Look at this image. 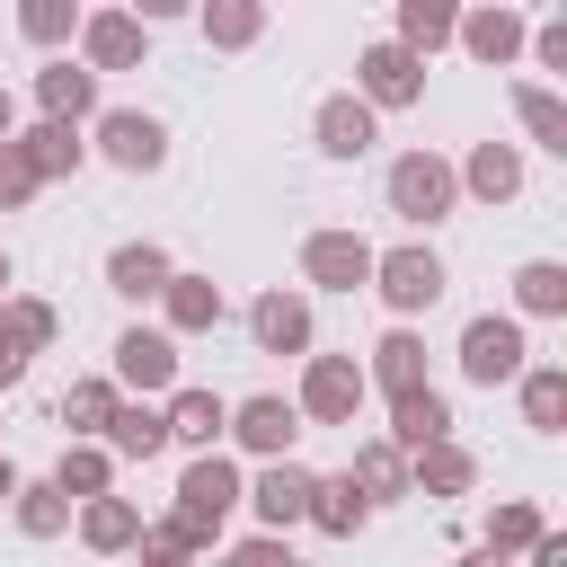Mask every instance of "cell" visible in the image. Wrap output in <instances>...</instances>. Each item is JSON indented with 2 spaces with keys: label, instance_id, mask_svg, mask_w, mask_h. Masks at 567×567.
I'll use <instances>...</instances> for the list:
<instances>
[{
  "label": "cell",
  "instance_id": "6da1fadb",
  "mask_svg": "<svg viewBox=\"0 0 567 567\" xmlns=\"http://www.w3.org/2000/svg\"><path fill=\"white\" fill-rule=\"evenodd\" d=\"M381 195H390V213H399L408 230H434V221L461 204V168L434 159V151H399L390 177H381Z\"/></svg>",
  "mask_w": 567,
  "mask_h": 567
},
{
  "label": "cell",
  "instance_id": "7a4b0ae2",
  "mask_svg": "<svg viewBox=\"0 0 567 567\" xmlns=\"http://www.w3.org/2000/svg\"><path fill=\"white\" fill-rule=\"evenodd\" d=\"M443 284H452V275H443V257H434V248H416V239H408V248H390V257H372V292H381L399 319L434 310V301H443Z\"/></svg>",
  "mask_w": 567,
  "mask_h": 567
},
{
  "label": "cell",
  "instance_id": "3957f363",
  "mask_svg": "<svg viewBox=\"0 0 567 567\" xmlns=\"http://www.w3.org/2000/svg\"><path fill=\"white\" fill-rule=\"evenodd\" d=\"M363 390H372V381H363V363H354V354H310V372H301V399H292V408H301L310 425H354Z\"/></svg>",
  "mask_w": 567,
  "mask_h": 567
},
{
  "label": "cell",
  "instance_id": "277c9868",
  "mask_svg": "<svg viewBox=\"0 0 567 567\" xmlns=\"http://www.w3.org/2000/svg\"><path fill=\"white\" fill-rule=\"evenodd\" d=\"M354 89L372 97V106H416L425 97V53L416 44H363V62H354Z\"/></svg>",
  "mask_w": 567,
  "mask_h": 567
},
{
  "label": "cell",
  "instance_id": "5b68a950",
  "mask_svg": "<svg viewBox=\"0 0 567 567\" xmlns=\"http://www.w3.org/2000/svg\"><path fill=\"white\" fill-rule=\"evenodd\" d=\"M97 151H106L124 177H151V168L168 159V124L142 115V106H106V115H97Z\"/></svg>",
  "mask_w": 567,
  "mask_h": 567
},
{
  "label": "cell",
  "instance_id": "8992f818",
  "mask_svg": "<svg viewBox=\"0 0 567 567\" xmlns=\"http://www.w3.org/2000/svg\"><path fill=\"white\" fill-rule=\"evenodd\" d=\"M523 354H532V346H523V319H496V310H487V319H470V328H461V372H470L478 390L514 381V372H523Z\"/></svg>",
  "mask_w": 567,
  "mask_h": 567
},
{
  "label": "cell",
  "instance_id": "52a82bcc",
  "mask_svg": "<svg viewBox=\"0 0 567 567\" xmlns=\"http://www.w3.org/2000/svg\"><path fill=\"white\" fill-rule=\"evenodd\" d=\"M230 505H239V470H230V461H221V452L204 443V452L186 461V478H177V514H186V523H195V532L213 540Z\"/></svg>",
  "mask_w": 567,
  "mask_h": 567
},
{
  "label": "cell",
  "instance_id": "ba28073f",
  "mask_svg": "<svg viewBox=\"0 0 567 567\" xmlns=\"http://www.w3.org/2000/svg\"><path fill=\"white\" fill-rule=\"evenodd\" d=\"M310 133H319V151H328V159H363V151L381 142V106H372L363 89H337V97H319Z\"/></svg>",
  "mask_w": 567,
  "mask_h": 567
},
{
  "label": "cell",
  "instance_id": "9c48e42d",
  "mask_svg": "<svg viewBox=\"0 0 567 567\" xmlns=\"http://www.w3.org/2000/svg\"><path fill=\"white\" fill-rule=\"evenodd\" d=\"M301 275L319 292H354V284H372V239L363 230H310L301 239Z\"/></svg>",
  "mask_w": 567,
  "mask_h": 567
},
{
  "label": "cell",
  "instance_id": "30bf717a",
  "mask_svg": "<svg viewBox=\"0 0 567 567\" xmlns=\"http://www.w3.org/2000/svg\"><path fill=\"white\" fill-rule=\"evenodd\" d=\"M248 505H257V523L266 532H292L301 514H310V470L292 461V452H266V470H257V487H239Z\"/></svg>",
  "mask_w": 567,
  "mask_h": 567
},
{
  "label": "cell",
  "instance_id": "8fae6325",
  "mask_svg": "<svg viewBox=\"0 0 567 567\" xmlns=\"http://www.w3.org/2000/svg\"><path fill=\"white\" fill-rule=\"evenodd\" d=\"M80 53H89V71H133L151 53V27L133 9H97V18H80Z\"/></svg>",
  "mask_w": 567,
  "mask_h": 567
},
{
  "label": "cell",
  "instance_id": "7c38bea8",
  "mask_svg": "<svg viewBox=\"0 0 567 567\" xmlns=\"http://www.w3.org/2000/svg\"><path fill=\"white\" fill-rule=\"evenodd\" d=\"M452 35H461V53H478L487 71H505L523 53V9L514 0H478L470 18H452Z\"/></svg>",
  "mask_w": 567,
  "mask_h": 567
},
{
  "label": "cell",
  "instance_id": "4fadbf2b",
  "mask_svg": "<svg viewBox=\"0 0 567 567\" xmlns=\"http://www.w3.org/2000/svg\"><path fill=\"white\" fill-rule=\"evenodd\" d=\"M248 337H257V354H310V301L301 292H257L248 301Z\"/></svg>",
  "mask_w": 567,
  "mask_h": 567
},
{
  "label": "cell",
  "instance_id": "5bb4252c",
  "mask_svg": "<svg viewBox=\"0 0 567 567\" xmlns=\"http://www.w3.org/2000/svg\"><path fill=\"white\" fill-rule=\"evenodd\" d=\"M177 381V337L168 328H124L115 337V390H168Z\"/></svg>",
  "mask_w": 567,
  "mask_h": 567
},
{
  "label": "cell",
  "instance_id": "9a60e30c",
  "mask_svg": "<svg viewBox=\"0 0 567 567\" xmlns=\"http://www.w3.org/2000/svg\"><path fill=\"white\" fill-rule=\"evenodd\" d=\"M221 434H239V452H257V461H266V452H292L301 408H292V399H275V390H257V399H239V408H230V425H221Z\"/></svg>",
  "mask_w": 567,
  "mask_h": 567
},
{
  "label": "cell",
  "instance_id": "2e32d148",
  "mask_svg": "<svg viewBox=\"0 0 567 567\" xmlns=\"http://www.w3.org/2000/svg\"><path fill=\"white\" fill-rule=\"evenodd\" d=\"M97 434H106V452H115V461H159V452H168V416L151 408V390L115 399V416H106Z\"/></svg>",
  "mask_w": 567,
  "mask_h": 567
},
{
  "label": "cell",
  "instance_id": "e0dca14e",
  "mask_svg": "<svg viewBox=\"0 0 567 567\" xmlns=\"http://www.w3.org/2000/svg\"><path fill=\"white\" fill-rule=\"evenodd\" d=\"M159 416H168V443H195V452H204V443H221L230 399H221V390H195V381H168V408H159Z\"/></svg>",
  "mask_w": 567,
  "mask_h": 567
},
{
  "label": "cell",
  "instance_id": "ac0fdd59",
  "mask_svg": "<svg viewBox=\"0 0 567 567\" xmlns=\"http://www.w3.org/2000/svg\"><path fill=\"white\" fill-rule=\"evenodd\" d=\"M434 434H452V399H443L434 381L390 390V443H399V452H416V443H434Z\"/></svg>",
  "mask_w": 567,
  "mask_h": 567
},
{
  "label": "cell",
  "instance_id": "d6986e66",
  "mask_svg": "<svg viewBox=\"0 0 567 567\" xmlns=\"http://www.w3.org/2000/svg\"><path fill=\"white\" fill-rule=\"evenodd\" d=\"M470 478H478V461H470L452 434L416 443V461H408V496H470Z\"/></svg>",
  "mask_w": 567,
  "mask_h": 567
},
{
  "label": "cell",
  "instance_id": "ffe728a7",
  "mask_svg": "<svg viewBox=\"0 0 567 567\" xmlns=\"http://www.w3.org/2000/svg\"><path fill=\"white\" fill-rule=\"evenodd\" d=\"M363 514H372V496L354 487V470H346V478H310V514H301V523H319L328 540H354Z\"/></svg>",
  "mask_w": 567,
  "mask_h": 567
},
{
  "label": "cell",
  "instance_id": "44dd1931",
  "mask_svg": "<svg viewBox=\"0 0 567 567\" xmlns=\"http://www.w3.org/2000/svg\"><path fill=\"white\" fill-rule=\"evenodd\" d=\"M159 301H168V328H177V337H195V328H221V284H213V275H177V266H168Z\"/></svg>",
  "mask_w": 567,
  "mask_h": 567
},
{
  "label": "cell",
  "instance_id": "7402d4cb",
  "mask_svg": "<svg viewBox=\"0 0 567 567\" xmlns=\"http://www.w3.org/2000/svg\"><path fill=\"white\" fill-rule=\"evenodd\" d=\"M27 142V159H35V177H71L80 159H89V142H80V115H44L35 133H18Z\"/></svg>",
  "mask_w": 567,
  "mask_h": 567
},
{
  "label": "cell",
  "instance_id": "603a6c76",
  "mask_svg": "<svg viewBox=\"0 0 567 567\" xmlns=\"http://www.w3.org/2000/svg\"><path fill=\"white\" fill-rule=\"evenodd\" d=\"M461 186H470L478 204L523 195V151H514V142H478V151H470V168H461Z\"/></svg>",
  "mask_w": 567,
  "mask_h": 567
},
{
  "label": "cell",
  "instance_id": "cb8c5ba5",
  "mask_svg": "<svg viewBox=\"0 0 567 567\" xmlns=\"http://www.w3.org/2000/svg\"><path fill=\"white\" fill-rule=\"evenodd\" d=\"M168 284V248H151V239H124L115 257H106V292H124V301H151Z\"/></svg>",
  "mask_w": 567,
  "mask_h": 567
},
{
  "label": "cell",
  "instance_id": "d4e9b609",
  "mask_svg": "<svg viewBox=\"0 0 567 567\" xmlns=\"http://www.w3.org/2000/svg\"><path fill=\"white\" fill-rule=\"evenodd\" d=\"M514 390H523V425H532V434H558V425H567V372H558V363H523Z\"/></svg>",
  "mask_w": 567,
  "mask_h": 567
},
{
  "label": "cell",
  "instance_id": "484cf974",
  "mask_svg": "<svg viewBox=\"0 0 567 567\" xmlns=\"http://www.w3.org/2000/svg\"><path fill=\"white\" fill-rule=\"evenodd\" d=\"M195 18H204V44L221 53H248L266 35V0H195Z\"/></svg>",
  "mask_w": 567,
  "mask_h": 567
},
{
  "label": "cell",
  "instance_id": "4316f807",
  "mask_svg": "<svg viewBox=\"0 0 567 567\" xmlns=\"http://www.w3.org/2000/svg\"><path fill=\"white\" fill-rule=\"evenodd\" d=\"M35 106L44 115H89L97 106V71L89 62H44L35 71Z\"/></svg>",
  "mask_w": 567,
  "mask_h": 567
},
{
  "label": "cell",
  "instance_id": "83f0119b",
  "mask_svg": "<svg viewBox=\"0 0 567 567\" xmlns=\"http://www.w3.org/2000/svg\"><path fill=\"white\" fill-rule=\"evenodd\" d=\"M354 487H363L372 505H390V496H408V452H399L390 434H372V443H354Z\"/></svg>",
  "mask_w": 567,
  "mask_h": 567
},
{
  "label": "cell",
  "instance_id": "f1b7e54d",
  "mask_svg": "<svg viewBox=\"0 0 567 567\" xmlns=\"http://www.w3.org/2000/svg\"><path fill=\"white\" fill-rule=\"evenodd\" d=\"M363 381H381V390H408V381H425V337H416V328H390V337L372 346Z\"/></svg>",
  "mask_w": 567,
  "mask_h": 567
},
{
  "label": "cell",
  "instance_id": "f546056e",
  "mask_svg": "<svg viewBox=\"0 0 567 567\" xmlns=\"http://www.w3.org/2000/svg\"><path fill=\"white\" fill-rule=\"evenodd\" d=\"M133 532H142V514H133L124 496H106V487L80 496V540H89V549H133Z\"/></svg>",
  "mask_w": 567,
  "mask_h": 567
},
{
  "label": "cell",
  "instance_id": "4dcf8cb0",
  "mask_svg": "<svg viewBox=\"0 0 567 567\" xmlns=\"http://www.w3.org/2000/svg\"><path fill=\"white\" fill-rule=\"evenodd\" d=\"M514 115H523V133H532L540 151H567V106H558V89L523 80V89H514Z\"/></svg>",
  "mask_w": 567,
  "mask_h": 567
},
{
  "label": "cell",
  "instance_id": "1f68e13d",
  "mask_svg": "<svg viewBox=\"0 0 567 567\" xmlns=\"http://www.w3.org/2000/svg\"><path fill=\"white\" fill-rule=\"evenodd\" d=\"M514 301H523L532 319H558V310H567V266H558V257H532V266L514 275Z\"/></svg>",
  "mask_w": 567,
  "mask_h": 567
},
{
  "label": "cell",
  "instance_id": "d6a6232c",
  "mask_svg": "<svg viewBox=\"0 0 567 567\" xmlns=\"http://www.w3.org/2000/svg\"><path fill=\"white\" fill-rule=\"evenodd\" d=\"M106 478H115V452H106V443H71V452L53 461V487H62V496H97Z\"/></svg>",
  "mask_w": 567,
  "mask_h": 567
},
{
  "label": "cell",
  "instance_id": "836d02e7",
  "mask_svg": "<svg viewBox=\"0 0 567 567\" xmlns=\"http://www.w3.org/2000/svg\"><path fill=\"white\" fill-rule=\"evenodd\" d=\"M9 496H18V532H27V540H53V532L71 523V496H62L53 478H35V487H9Z\"/></svg>",
  "mask_w": 567,
  "mask_h": 567
},
{
  "label": "cell",
  "instance_id": "e575fe53",
  "mask_svg": "<svg viewBox=\"0 0 567 567\" xmlns=\"http://www.w3.org/2000/svg\"><path fill=\"white\" fill-rule=\"evenodd\" d=\"M452 0H399V44H416V53H443L452 44Z\"/></svg>",
  "mask_w": 567,
  "mask_h": 567
},
{
  "label": "cell",
  "instance_id": "d590c367",
  "mask_svg": "<svg viewBox=\"0 0 567 567\" xmlns=\"http://www.w3.org/2000/svg\"><path fill=\"white\" fill-rule=\"evenodd\" d=\"M115 399H124L115 381H71V390H62V425H71V434H97V425L115 416Z\"/></svg>",
  "mask_w": 567,
  "mask_h": 567
},
{
  "label": "cell",
  "instance_id": "8d00e7d4",
  "mask_svg": "<svg viewBox=\"0 0 567 567\" xmlns=\"http://www.w3.org/2000/svg\"><path fill=\"white\" fill-rule=\"evenodd\" d=\"M80 27V0H18V35L27 44H71Z\"/></svg>",
  "mask_w": 567,
  "mask_h": 567
},
{
  "label": "cell",
  "instance_id": "74e56055",
  "mask_svg": "<svg viewBox=\"0 0 567 567\" xmlns=\"http://www.w3.org/2000/svg\"><path fill=\"white\" fill-rule=\"evenodd\" d=\"M0 319L27 337V346H53L62 337V319H53V301H35V292H0Z\"/></svg>",
  "mask_w": 567,
  "mask_h": 567
},
{
  "label": "cell",
  "instance_id": "f35d334b",
  "mask_svg": "<svg viewBox=\"0 0 567 567\" xmlns=\"http://www.w3.org/2000/svg\"><path fill=\"white\" fill-rule=\"evenodd\" d=\"M35 186H44V177H35L27 142H18V133H0V213H18V204H27Z\"/></svg>",
  "mask_w": 567,
  "mask_h": 567
},
{
  "label": "cell",
  "instance_id": "ab89813d",
  "mask_svg": "<svg viewBox=\"0 0 567 567\" xmlns=\"http://www.w3.org/2000/svg\"><path fill=\"white\" fill-rule=\"evenodd\" d=\"M532 540H540V514L532 505H496L487 514V549H532Z\"/></svg>",
  "mask_w": 567,
  "mask_h": 567
},
{
  "label": "cell",
  "instance_id": "60d3db41",
  "mask_svg": "<svg viewBox=\"0 0 567 567\" xmlns=\"http://www.w3.org/2000/svg\"><path fill=\"white\" fill-rule=\"evenodd\" d=\"M523 44H532V62H540V71H567V27H558V18H540Z\"/></svg>",
  "mask_w": 567,
  "mask_h": 567
},
{
  "label": "cell",
  "instance_id": "b9f144b4",
  "mask_svg": "<svg viewBox=\"0 0 567 567\" xmlns=\"http://www.w3.org/2000/svg\"><path fill=\"white\" fill-rule=\"evenodd\" d=\"M27 354H35V346H27V337L0 319V390H18V381H27Z\"/></svg>",
  "mask_w": 567,
  "mask_h": 567
},
{
  "label": "cell",
  "instance_id": "7bdbcfd3",
  "mask_svg": "<svg viewBox=\"0 0 567 567\" xmlns=\"http://www.w3.org/2000/svg\"><path fill=\"white\" fill-rule=\"evenodd\" d=\"M124 9H133V18H142V27H159V18H186V9H195V0H124Z\"/></svg>",
  "mask_w": 567,
  "mask_h": 567
},
{
  "label": "cell",
  "instance_id": "ee69618b",
  "mask_svg": "<svg viewBox=\"0 0 567 567\" xmlns=\"http://www.w3.org/2000/svg\"><path fill=\"white\" fill-rule=\"evenodd\" d=\"M9 124H18V97H9V89H0V133H9Z\"/></svg>",
  "mask_w": 567,
  "mask_h": 567
},
{
  "label": "cell",
  "instance_id": "f6af8a7d",
  "mask_svg": "<svg viewBox=\"0 0 567 567\" xmlns=\"http://www.w3.org/2000/svg\"><path fill=\"white\" fill-rule=\"evenodd\" d=\"M9 487H18V470H9V461H0V496H9Z\"/></svg>",
  "mask_w": 567,
  "mask_h": 567
},
{
  "label": "cell",
  "instance_id": "bcb514c9",
  "mask_svg": "<svg viewBox=\"0 0 567 567\" xmlns=\"http://www.w3.org/2000/svg\"><path fill=\"white\" fill-rule=\"evenodd\" d=\"M0 292H9V248H0Z\"/></svg>",
  "mask_w": 567,
  "mask_h": 567
}]
</instances>
